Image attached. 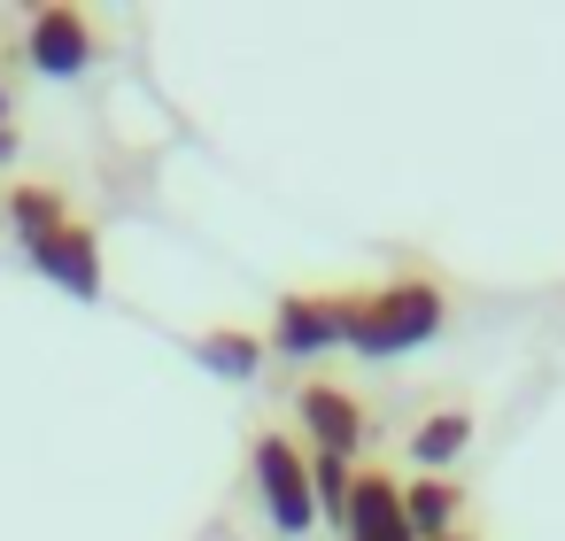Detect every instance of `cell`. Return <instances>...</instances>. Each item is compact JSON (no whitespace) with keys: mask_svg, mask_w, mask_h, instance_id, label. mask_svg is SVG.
<instances>
[{"mask_svg":"<svg viewBox=\"0 0 565 541\" xmlns=\"http://www.w3.org/2000/svg\"><path fill=\"white\" fill-rule=\"evenodd\" d=\"M465 448H472V410H434V418H418V425H411V456H418L426 472L457 464Z\"/></svg>","mask_w":565,"mask_h":541,"instance_id":"obj_11","label":"cell"},{"mask_svg":"<svg viewBox=\"0 0 565 541\" xmlns=\"http://www.w3.org/2000/svg\"><path fill=\"white\" fill-rule=\"evenodd\" d=\"M0 125H9V86H0Z\"/></svg>","mask_w":565,"mask_h":541,"instance_id":"obj_14","label":"cell"},{"mask_svg":"<svg viewBox=\"0 0 565 541\" xmlns=\"http://www.w3.org/2000/svg\"><path fill=\"white\" fill-rule=\"evenodd\" d=\"M194 356H202L217 379H256L264 356H271V340L248 333V325H210V333H194Z\"/></svg>","mask_w":565,"mask_h":541,"instance_id":"obj_10","label":"cell"},{"mask_svg":"<svg viewBox=\"0 0 565 541\" xmlns=\"http://www.w3.org/2000/svg\"><path fill=\"white\" fill-rule=\"evenodd\" d=\"M403 510H411V541H457V510H465V487L441 479V472H418L403 487Z\"/></svg>","mask_w":565,"mask_h":541,"instance_id":"obj_9","label":"cell"},{"mask_svg":"<svg viewBox=\"0 0 565 541\" xmlns=\"http://www.w3.org/2000/svg\"><path fill=\"white\" fill-rule=\"evenodd\" d=\"M349 541H411V510H403V479L380 464H356V495H349Z\"/></svg>","mask_w":565,"mask_h":541,"instance_id":"obj_8","label":"cell"},{"mask_svg":"<svg viewBox=\"0 0 565 541\" xmlns=\"http://www.w3.org/2000/svg\"><path fill=\"white\" fill-rule=\"evenodd\" d=\"M102 55V32L86 9H55V0H40V9L24 17V63L40 78H86Z\"/></svg>","mask_w":565,"mask_h":541,"instance_id":"obj_3","label":"cell"},{"mask_svg":"<svg viewBox=\"0 0 565 541\" xmlns=\"http://www.w3.org/2000/svg\"><path fill=\"white\" fill-rule=\"evenodd\" d=\"M32 271L55 279L71 302H102V232H94L86 217H71L47 248H32Z\"/></svg>","mask_w":565,"mask_h":541,"instance_id":"obj_6","label":"cell"},{"mask_svg":"<svg viewBox=\"0 0 565 541\" xmlns=\"http://www.w3.org/2000/svg\"><path fill=\"white\" fill-rule=\"evenodd\" d=\"M295 418H302V448L310 456H364V402L349 394V387H333V379H310L302 394H295Z\"/></svg>","mask_w":565,"mask_h":541,"instance_id":"obj_5","label":"cell"},{"mask_svg":"<svg viewBox=\"0 0 565 541\" xmlns=\"http://www.w3.org/2000/svg\"><path fill=\"white\" fill-rule=\"evenodd\" d=\"M441 325H449V286L426 279V271H403L387 286L349 294V348L364 364H395V356L441 340Z\"/></svg>","mask_w":565,"mask_h":541,"instance_id":"obj_1","label":"cell"},{"mask_svg":"<svg viewBox=\"0 0 565 541\" xmlns=\"http://www.w3.org/2000/svg\"><path fill=\"white\" fill-rule=\"evenodd\" d=\"M271 348L295 364L349 348V294H279L271 302Z\"/></svg>","mask_w":565,"mask_h":541,"instance_id":"obj_4","label":"cell"},{"mask_svg":"<svg viewBox=\"0 0 565 541\" xmlns=\"http://www.w3.org/2000/svg\"><path fill=\"white\" fill-rule=\"evenodd\" d=\"M248 479H256V502L271 510V526H279V533H310V526H318L310 448H302L287 425H264V433H248Z\"/></svg>","mask_w":565,"mask_h":541,"instance_id":"obj_2","label":"cell"},{"mask_svg":"<svg viewBox=\"0 0 565 541\" xmlns=\"http://www.w3.org/2000/svg\"><path fill=\"white\" fill-rule=\"evenodd\" d=\"M457 541H465V533H457Z\"/></svg>","mask_w":565,"mask_h":541,"instance_id":"obj_15","label":"cell"},{"mask_svg":"<svg viewBox=\"0 0 565 541\" xmlns=\"http://www.w3.org/2000/svg\"><path fill=\"white\" fill-rule=\"evenodd\" d=\"M310 487H318V518L349 526V495H356V464L349 456H310Z\"/></svg>","mask_w":565,"mask_h":541,"instance_id":"obj_12","label":"cell"},{"mask_svg":"<svg viewBox=\"0 0 565 541\" xmlns=\"http://www.w3.org/2000/svg\"><path fill=\"white\" fill-rule=\"evenodd\" d=\"M17 148H24V140H17V132H9V125H0V163H9V155H17Z\"/></svg>","mask_w":565,"mask_h":541,"instance_id":"obj_13","label":"cell"},{"mask_svg":"<svg viewBox=\"0 0 565 541\" xmlns=\"http://www.w3.org/2000/svg\"><path fill=\"white\" fill-rule=\"evenodd\" d=\"M78 209H71V194L63 186H47V178H17V186H0V225H9V240L32 256V248H47L63 225H71Z\"/></svg>","mask_w":565,"mask_h":541,"instance_id":"obj_7","label":"cell"}]
</instances>
